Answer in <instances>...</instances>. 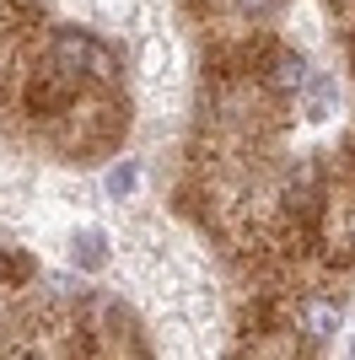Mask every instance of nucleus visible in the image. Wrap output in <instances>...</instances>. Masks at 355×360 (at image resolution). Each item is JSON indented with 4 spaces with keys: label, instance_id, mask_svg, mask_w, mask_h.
<instances>
[{
    "label": "nucleus",
    "instance_id": "obj_1",
    "mask_svg": "<svg viewBox=\"0 0 355 360\" xmlns=\"http://www.w3.org/2000/svg\"><path fill=\"white\" fill-rule=\"evenodd\" d=\"M49 65L59 75H70V81H118V60L97 38H87V32H54Z\"/></svg>",
    "mask_w": 355,
    "mask_h": 360
},
{
    "label": "nucleus",
    "instance_id": "obj_2",
    "mask_svg": "<svg viewBox=\"0 0 355 360\" xmlns=\"http://www.w3.org/2000/svg\"><path fill=\"white\" fill-rule=\"evenodd\" d=\"M296 328L323 345V339L340 333V307H334L328 296H301V301H296Z\"/></svg>",
    "mask_w": 355,
    "mask_h": 360
},
{
    "label": "nucleus",
    "instance_id": "obj_3",
    "mask_svg": "<svg viewBox=\"0 0 355 360\" xmlns=\"http://www.w3.org/2000/svg\"><path fill=\"white\" fill-rule=\"evenodd\" d=\"M70 264L75 269H103L108 264V231H97V226H92V231H75L70 237Z\"/></svg>",
    "mask_w": 355,
    "mask_h": 360
},
{
    "label": "nucleus",
    "instance_id": "obj_4",
    "mask_svg": "<svg viewBox=\"0 0 355 360\" xmlns=\"http://www.w3.org/2000/svg\"><path fill=\"white\" fill-rule=\"evenodd\" d=\"M264 81H269L275 91H301V86H307V60H301V54H291V49H280Z\"/></svg>",
    "mask_w": 355,
    "mask_h": 360
},
{
    "label": "nucleus",
    "instance_id": "obj_5",
    "mask_svg": "<svg viewBox=\"0 0 355 360\" xmlns=\"http://www.w3.org/2000/svg\"><path fill=\"white\" fill-rule=\"evenodd\" d=\"M307 86H312V97H307V124H323L328 113H334V81H328V75H312Z\"/></svg>",
    "mask_w": 355,
    "mask_h": 360
},
{
    "label": "nucleus",
    "instance_id": "obj_6",
    "mask_svg": "<svg viewBox=\"0 0 355 360\" xmlns=\"http://www.w3.org/2000/svg\"><path fill=\"white\" fill-rule=\"evenodd\" d=\"M285 199H291V210H301V199L312 205V199H318V172H312V167H296L291 172V194Z\"/></svg>",
    "mask_w": 355,
    "mask_h": 360
},
{
    "label": "nucleus",
    "instance_id": "obj_7",
    "mask_svg": "<svg viewBox=\"0 0 355 360\" xmlns=\"http://www.w3.org/2000/svg\"><path fill=\"white\" fill-rule=\"evenodd\" d=\"M135 188H140V172H135V167H113V172H108V194L113 199H130Z\"/></svg>",
    "mask_w": 355,
    "mask_h": 360
},
{
    "label": "nucleus",
    "instance_id": "obj_8",
    "mask_svg": "<svg viewBox=\"0 0 355 360\" xmlns=\"http://www.w3.org/2000/svg\"><path fill=\"white\" fill-rule=\"evenodd\" d=\"M237 6H242V16H269L280 0H237Z\"/></svg>",
    "mask_w": 355,
    "mask_h": 360
},
{
    "label": "nucleus",
    "instance_id": "obj_9",
    "mask_svg": "<svg viewBox=\"0 0 355 360\" xmlns=\"http://www.w3.org/2000/svg\"><path fill=\"white\" fill-rule=\"evenodd\" d=\"M350 248H355V221H350Z\"/></svg>",
    "mask_w": 355,
    "mask_h": 360
},
{
    "label": "nucleus",
    "instance_id": "obj_10",
    "mask_svg": "<svg viewBox=\"0 0 355 360\" xmlns=\"http://www.w3.org/2000/svg\"><path fill=\"white\" fill-rule=\"evenodd\" d=\"M350 349H355V345H350Z\"/></svg>",
    "mask_w": 355,
    "mask_h": 360
}]
</instances>
